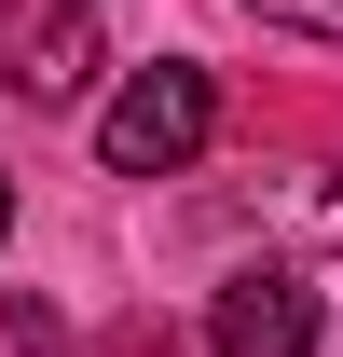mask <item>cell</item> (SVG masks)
Instances as JSON below:
<instances>
[{
  "instance_id": "cell-3",
  "label": "cell",
  "mask_w": 343,
  "mask_h": 357,
  "mask_svg": "<svg viewBox=\"0 0 343 357\" xmlns=\"http://www.w3.org/2000/svg\"><path fill=\"white\" fill-rule=\"evenodd\" d=\"M206 357H316V289L289 261H234L206 303Z\"/></svg>"
},
{
  "instance_id": "cell-1",
  "label": "cell",
  "mask_w": 343,
  "mask_h": 357,
  "mask_svg": "<svg viewBox=\"0 0 343 357\" xmlns=\"http://www.w3.org/2000/svg\"><path fill=\"white\" fill-rule=\"evenodd\" d=\"M206 124H220V83L192 55H151V69H124V96L96 110V165L110 178H178L206 151Z\"/></svg>"
},
{
  "instance_id": "cell-2",
  "label": "cell",
  "mask_w": 343,
  "mask_h": 357,
  "mask_svg": "<svg viewBox=\"0 0 343 357\" xmlns=\"http://www.w3.org/2000/svg\"><path fill=\"white\" fill-rule=\"evenodd\" d=\"M0 83L28 110H69L96 83V0H14L0 14Z\"/></svg>"
},
{
  "instance_id": "cell-7",
  "label": "cell",
  "mask_w": 343,
  "mask_h": 357,
  "mask_svg": "<svg viewBox=\"0 0 343 357\" xmlns=\"http://www.w3.org/2000/svg\"><path fill=\"white\" fill-rule=\"evenodd\" d=\"M0 234H14V178H0Z\"/></svg>"
},
{
  "instance_id": "cell-4",
  "label": "cell",
  "mask_w": 343,
  "mask_h": 357,
  "mask_svg": "<svg viewBox=\"0 0 343 357\" xmlns=\"http://www.w3.org/2000/svg\"><path fill=\"white\" fill-rule=\"evenodd\" d=\"M261 28H302V42H343V0H247Z\"/></svg>"
},
{
  "instance_id": "cell-6",
  "label": "cell",
  "mask_w": 343,
  "mask_h": 357,
  "mask_svg": "<svg viewBox=\"0 0 343 357\" xmlns=\"http://www.w3.org/2000/svg\"><path fill=\"white\" fill-rule=\"evenodd\" d=\"M110 357H178V344H165V330H151V316H137V330H124V344H110Z\"/></svg>"
},
{
  "instance_id": "cell-5",
  "label": "cell",
  "mask_w": 343,
  "mask_h": 357,
  "mask_svg": "<svg viewBox=\"0 0 343 357\" xmlns=\"http://www.w3.org/2000/svg\"><path fill=\"white\" fill-rule=\"evenodd\" d=\"M0 357H55V316L42 303H0Z\"/></svg>"
}]
</instances>
